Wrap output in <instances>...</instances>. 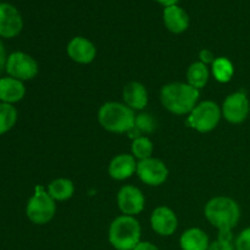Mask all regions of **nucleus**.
I'll list each match as a JSON object with an SVG mask.
<instances>
[{
  "mask_svg": "<svg viewBox=\"0 0 250 250\" xmlns=\"http://www.w3.org/2000/svg\"><path fill=\"white\" fill-rule=\"evenodd\" d=\"M200 90L187 82H171L163 85L160 102L168 112L178 116L189 115L199 102Z\"/></svg>",
  "mask_w": 250,
  "mask_h": 250,
  "instance_id": "nucleus-1",
  "label": "nucleus"
},
{
  "mask_svg": "<svg viewBox=\"0 0 250 250\" xmlns=\"http://www.w3.org/2000/svg\"><path fill=\"white\" fill-rule=\"evenodd\" d=\"M204 216L219 231H232L241 220V207L233 198L219 195L205 204Z\"/></svg>",
  "mask_w": 250,
  "mask_h": 250,
  "instance_id": "nucleus-2",
  "label": "nucleus"
},
{
  "mask_svg": "<svg viewBox=\"0 0 250 250\" xmlns=\"http://www.w3.org/2000/svg\"><path fill=\"white\" fill-rule=\"evenodd\" d=\"M98 122L111 133H128L134 127L136 112L125 103L106 102L99 107Z\"/></svg>",
  "mask_w": 250,
  "mask_h": 250,
  "instance_id": "nucleus-3",
  "label": "nucleus"
},
{
  "mask_svg": "<svg viewBox=\"0 0 250 250\" xmlns=\"http://www.w3.org/2000/svg\"><path fill=\"white\" fill-rule=\"evenodd\" d=\"M107 238L114 249L133 250L142 241L141 224L134 216L120 215L110 224Z\"/></svg>",
  "mask_w": 250,
  "mask_h": 250,
  "instance_id": "nucleus-4",
  "label": "nucleus"
},
{
  "mask_svg": "<svg viewBox=\"0 0 250 250\" xmlns=\"http://www.w3.org/2000/svg\"><path fill=\"white\" fill-rule=\"evenodd\" d=\"M56 214V202L49 195L45 188L38 186L36 192L27 202L26 215L29 221L38 226L49 224Z\"/></svg>",
  "mask_w": 250,
  "mask_h": 250,
  "instance_id": "nucleus-5",
  "label": "nucleus"
},
{
  "mask_svg": "<svg viewBox=\"0 0 250 250\" xmlns=\"http://www.w3.org/2000/svg\"><path fill=\"white\" fill-rule=\"evenodd\" d=\"M221 119V106L212 100H204L198 103L188 115L187 124L199 133H209L219 126Z\"/></svg>",
  "mask_w": 250,
  "mask_h": 250,
  "instance_id": "nucleus-6",
  "label": "nucleus"
},
{
  "mask_svg": "<svg viewBox=\"0 0 250 250\" xmlns=\"http://www.w3.org/2000/svg\"><path fill=\"white\" fill-rule=\"evenodd\" d=\"M5 71L10 77L26 82L37 77L39 72L38 62L33 56L23 51H14L7 55Z\"/></svg>",
  "mask_w": 250,
  "mask_h": 250,
  "instance_id": "nucleus-7",
  "label": "nucleus"
},
{
  "mask_svg": "<svg viewBox=\"0 0 250 250\" xmlns=\"http://www.w3.org/2000/svg\"><path fill=\"white\" fill-rule=\"evenodd\" d=\"M222 117L232 125H239L249 117L250 102L244 92H234L227 95L221 105Z\"/></svg>",
  "mask_w": 250,
  "mask_h": 250,
  "instance_id": "nucleus-8",
  "label": "nucleus"
},
{
  "mask_svg": "<svg viewBox=\"0 0 250 250\" xmlns=\"http://www.w3.org/2000/svg\"><path fill=\"white\" fill-rule=\"evenodd\" d=\"M136 173L144 185L149 187H159L167 180L168 168L163 160L151 156L146 160L138 161Z\"/></svg>",
  "mask_w": 250,
  "mask_h": 250,
  "instance_id": "nucleus-9",
  "label": "nucleus"
},
{
  "mask_svg": "<svg viewBox=\"0 0 250 250\" xmlns=\"http://www.w3.org/2000/svg\"><path fill=\"white\" fill-rule=\"evenodd\" d=\"M116 203L122 215L136 217L146 208V197L138 187L126 185L122 186L117 192Z\"/></svg>",
  "mask_w": 250,
  "mask_h": 250,
  "instance_id": "nucleus-10",
  "label": "nucleus"
},
{
  "mask_svg": "<svg viewBox=\"0 0 250 250\" xmlns=\"http://www.w3.org/2000/svg\"><path fill=\"white\" fill-rule=\"evenodd\" d=\"M22 28L23 19L19 10L9 2H0V38H15Z\"/></svg>",
  "mask_w": 250,
  "mask_h": 250,
  "instance_id": "nucleus-11",
  "label": "nucleus"
},
{
  "mask_svg": "<svg viewBox=\"0 0 250 250\" xmlns=\"http://www.w3.org/2000/svg\"><path fill=\"white\" fill-rule=\"evenodd\" d=\"M150 226L159 236H172L178 229L177 215L168 207L155 208L150 215Z\"/></svg>",
  "mask_w": 250,
  "mask_h": 250,
  "instance_id": "nucleus-12",
  "label": "nucleus"
},
{
  "mask_svg": "<svg viewBox=\"0 0 250 250\" xmlns=\"http://www.w3.org/2000/svg\"><path fill=\"white\" fill-rule=\"evenodd\" d=\"M66 53L73 62L80 63V65H88V63H92L97 58V46L85 37L77 36L73 37L68 42Z\"/></svg>",
  "mask_w": 250,
  "mask_h": 250,
  "instance_id": "nucleus-13",
  "label": "nucleus"
},
{
  "mask_svg": "<svg viewBox=\"0 0 250 250\" xmlns=\"http://www.w3.org/2000/svg\"><path fill=\"white\" fill-rule=\"evenodd\" d=\"M137 164L138 161L132 154H119L111 159L107 172L115 181L128 180L137 172Z\"/></svg>",
  "mask_w": 250,
  "mask_h": 250,
  "instance_id": "nucleus-14",
  "label": "nucleus"
},
{
  "mask_svg": "<svg viewBox=\"0 0 250 250\" xmlns=\"http://www.w3.org/2000/svg\"><path fill=\"white\" fill-rule=\"evenodd\" d=\"M124 103L133 111H142L146 109L149 102V94L146 85L137 81L128 82L122 90Z\"/></svg>",
  "mask_w": 250,
  "mask_h": 250,
  "instance_id": "nucleus-15",
  "label": "nucleus"
},
{
  "mask_svg": "<svg viewBox=\"0 0 250 250\" xmlns=\"http://www.w3.org/2000/svg\"><path fill=\"white\" fill-rule=\"evenodd\" d=\"M164 24L166 28L175 34H181L186 32L189 27V16L185 9L178 5H172L164 9L163 14Z\"/></svg>",
  "mask_w": 250,
  "mask_h": 250,
  "instance_id": "nucleus-16",
  "label": "nucleus"
},
{
  "mask_svg": "<svg viewBox=\"0 0 250 250\" xmlns=\"http://www.w3.org/2000/svg\"><path fill=\"white\" fill-rule=\"evenodd\" d=\"M26 95V87L22 81L14 77L0 78V103L16 104Z\"/></svg>",
  "mask_w": 250,
  "mask_h": 250,
  "instance_id": "nucleus-17",
  "label": "nucleus"
},
{
  "mask_svg": "<svg viewBox=\"0 0 250 250\" xmlns=\"http://www.w3.org/2000/svg\"><path fill=\"white\" fill-rule=\"evenodd\" d=\"M209 246V236L199 227L186 229L180 237L181 250H208Z\"/></svg>",
  "mask_w": 250,
  "mask_h": 250,
  "instance_id": "nucleus-18",
  "label": "nucleus"
},
{
  "mask_svg": "<svg viewBox=\"0 0 250 250\" xmlns=\"http://www.w3.org/2000/svg\"><path fill=\"white\" fill-rule=\"evenodd\" d=\"M48 193L55 202H66L75 194V185L68 178H56L48 185Z\"/></svg>",
  "mask_w": 250,
  "mask_h": 250,
  "instance_id": "nucleus-19",
  "label": "nucleus"
},
{
  "mask_svg": "<svg viewBox=\"0 0 250 250\" xmlns=\"http://www.w3.org/2000/svg\"><path fill=\"white\" fill-rule=\"evenodd\" d=\"M210 78V70L208 65L200 62V61H195V62L190 63L189 67L187 70V83L195 89L200 90L205 88L208 84Z\"/></svg>",
  "mask_w": 250,
  "mask_h": 250,
  "instance_id": "nucleus-20",
  "label": "nucleus"
},
{
  "mask_svg": "<svg viewBox=\"0 0 250 250\" xmlns=\"http://www.w3.org/2000/svg\"><path fill=\"white\" fill-rule=\"evenodd\" d=\"M211 73L220 83H229L233 78L234 66L229 59L220 56L211 63Z\"/></svg>",
  "mask_w": 250,
  "mask_h": 250,
  "instance_id": "nucleus-21",
  "label": "nucleus"
},
{
  "mask_svg": "<svg viewBox=\"0 0 250 250\" xmlns=\"http://www.w3.org/2000/svg\"><path fill=\"white\" fill-rule=\"evenodd\" d=\"M132 155L137 159L138 161L146 160L153 156L154 153V144L146 136H141L138 138L132 141L131 146Z\"/></svg>",
  "mask_w": 250,
  "mask_h": 250,
  "instance_id": "nucleus-22",
  "label": "nucleus"
},
{
  "mask_svg": "<svg viewBox=\"0 0 250 250\" xmlns=\"http://www.w3.org/2000/svg\"><path fill=\"white\" fill-rule=\"evenodd\" d=\"M17 110L14 105L0 103V134H4L14 128L17 122Z\"/></svg>",
  "mask_w": 250,
  "mask_h": 250,
  "instance_id": "nucleus-23",
  "label": "nucleus"
},
{
  "mask_svg": "<svg viewBox=\"0 0 250 250\" xmlns=\"http://www.w3.org/2000/svg\"><path fill=\"white\" fill-rule=\"evenodd\" d=\"M134 127L144 136V134H150L155 131L156 122L154 117L148 112H139L138 115H136Z\"/></svg>",
  "mask_w": 250,
  "mask_h": 250,
  "instance_id": "nucleus-24",
  "label": "nucleus"
},
{
  "mask_svg": "<svg viewBox=\"0 0 250 250\" xmlns=\"http://www.w3.org/2000/svg\"><path fill=\"white\" fill-rule=\"evenodd\" d=\"M234 249L250 250V226L244 229L234 239Z\"/></svg>",
  "mask_w": 250,
  "mask_h": 250,
  "instance_id": "nucleus-25",
  "label": "nucleus"
},
{
  "mask_svg": "<svg viewBox=\"0 0 250 250\" xmlns=\"http://www.w3.org/2000/svg\"><path fill=\"white\" fill-rule=\"evenodd\" d=\"M208 250H236L234 243L231 241H224V239L217 238L216 241L210 242V246Z\"/></svg>",
  "mask_w": 250,
  "mask_h": 250,
  "instance_id": "nucleus-26",
  "label": "nucleus"
},
{
  "mask_svg": "<svg viewBox=\"0 0 250 250\" xmlns=\"http://www.w3.org/2000/svg\"><path fill=\"white\" fill-rule=\"evenodd\" d=\"M215 59H216V56H215V54L212 53L211 50H209V49H202V50L199 51V61L205 63V65L211 66V63L214 62Z\"/></svg>",
  "mask_w": 250,
  "mask_h": 250,
  "instance_id": "nucleus-27",
  "label": "nucleus"
},
{
  "mask_svg": "<svg viewBox=\"0 0 250 250\" xmlns=\"http://www.w3.org/2000/svg\"><path fill=\"white\" fill-rule=\"evenodd\" d=\"M6 60H7V55H6V50H5L4 43H2L1 38H0V73L5 70L6 67Z\"/></svg>",
  "mask_w": 250,
  "mask_h": 250,
  "instance_id": "nucleus-28",
  "label": "nucleus"
},
{
  "mask_svg": "<svg viewBox=\"0 0 250 250\" xmlns=\"http://www.w3.org/2000/svg\"><path fill=\"white\" fill-rule=\"evenodd\" d=\"M133 250H160L155 244L148 241H141Z\"/></svg>",
  "mask_w": 250,
  "mask_h": 250,
  "instance_id": "nucleus-29",
  "label": "nucleus"
},
{
  "mask_svg": "<svg viewBox=\"0 0 250 250\" xmlns=\"http://www.w3.org/2000/svg\"><path fill=\"white\" fill-rule=\"evenodd\" d=\"M156 2H159V4H161L163 6L167 7V6H172V5H177V2L180 1V0H155Z\"/></svg>",
  "mask_w": 250,
  "mask_h": 250,
  "instance_id": "nucleus-30",
  "label": "nucleus"
},
{
  "mask_svg": "<svg viewBox=\"0 0 250 250\" xmlns=\"http://www.w3.org/2000/svg\"><path fill=\"white\" fill-rule=\"evenodd\" d=\"M249 117H250V112H249Z\"/></svg>",
  "mask_w": 250,
  "mask_h": 250,
  "instance_id": "nucleus-31",
  "label": "nucleus"
}]
</instances>
